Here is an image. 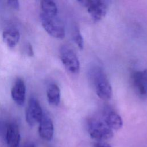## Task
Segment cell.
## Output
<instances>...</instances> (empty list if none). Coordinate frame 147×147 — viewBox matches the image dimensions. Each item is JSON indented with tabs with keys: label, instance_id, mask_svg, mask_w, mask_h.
Returning a JSON list of instances; mask_svg holds the SVG:
<instances>
[{
	"label": "cell",
	"instance_id": "9",
	"mask_svg": "<svg viewBox=\"0 0 147 147\" xmlns=\"http://www.w3.org/2000/svg\"><path fill=\"white\" fill-rule=\"evenodd\" d=\"M133 83L137 92L142 96L147 95V69L133 73Z\"/></svg>",
	"mask_w": 147,
	"mask_h": 147
},
{
	"label": "cell",
	"instance_id": "6",
	"mask_svg": "<svg viewBox=\"0 0 147 147\" xmlns=\"http://www.w3.org/2000/svg\"><path fill=\"white\" fill-rule=\"evenodd\" d=\"M43 114L38 101L35 98H30L25 110V119L27 123L30 126L39 123Z\"/></svg>",
	"mask_w": 147,
	"mask_h": 147
},
{
	"label": "cell",
	"instance_id": "8",
	"mask_svg": "<svg viewBox=\"0 0 147 147\" xmlns=\"http://www.w3.org/2000/svg\"><path fill=\"white\" fill-rule=\"evenodd\" d=\"M38 133L41 138L46 141H51L53 136L54 126L49 116L45 113L39 122Z\"/></svg>",
	"mask_w": 147,
	"mask_h": 147
},
{
	"label": "cell",
	"instance_id": "18",
	"mask_svg": "<svg viewBox=\"0 0 147 147\" xmlns=\"http://www.w3.org/2000/svg\"><path fill=\"white\" fill-rule=\"evenodd\" d=\"M92 147H111L109 144L104 142H97L93 144Z\"/></svg>",
	"mask_w": 147,
	"mask_h": 147
},
{
	"label": "cell",
	"instance_id": "13",
	"mask_svg": "<svg viewBox=\"0 0 147 147\" xmlns=\"http://www.w3.org/2000/svg\"><path fill=\"white\" fill-rule=\"evenodd\" d=\"M47 97L51 105L54 106L59 105L60 102V90L57 84L52 83L48 86L47 90Z\"/></svg>",
	"mask_w": 147,
	"mask_h": 147
},
{
	"label": "cell",
	"instance_id": "7",
	"mask_svg": "<svg viewBox=\"0 0 147 147\" xmlns=\"http://www.w3.org/2000/svg\"><path fill=\"white\" fill-rule=\"evenodd\" d=\"M100 117L106 124L113 130H118L122 127V118L111 107H105L102 111Z\"/></svg>",
	"mask_w": 147,
	"mask_h": 147
},
{
	"label": "cell",
	"instance_id": "5",
	"mask_svg": "<svg viewBox=\"0 0 147 147\" xmlns=\"http://www.w3.org/2000/svg\"><path fill=\"white\" fill-rule=\"evenodd\" d=\"M60 57L65 69L72 74H78L80 63L75 52L67 45H62L60 49Z\"/></svg>",
	"mask_w": 147,
	"mask_h": 147
},
{
	"label": "cell",
	"instance_id": "12",
	"mask_svg": "<svg viewBox=\"0 0 147 147\" xmlns=\"http://www.w3.org/2000/svg\"><path fill=\"white\" fill-rule=\"evenodd\" d=\"M2 38L9 47L13 48L18 42L20 38V34L16 29H8L3 32Z\"/></svg>",
	"mask_w": 147,
	"mask_h": 147
},
{
	"label": "cell",
	"instance_id": "1",
	"mask_svg": "<svg viewBox=\"0 0 147 147\" xmlns=\"http://www.w3.org/2000/svg\"><path fill=\"white\" fill-rule=\"evenodd\" d=\"M90 76L98 96L104 100H109L112 96V88L103 69L98 66L93 67L90 70Z\"/></svg>",
	"mask_w": 147,
	"mask_h": 147
},
{
	"label": "cell",
	"instance_id": "14",
	"mask_svg": "<svg viewBox=\"0 0 147 147\" xmlns=\"http://www.w3.org/2000/svg\"><path fill=\"white\" fill-rule=\"evenodd\" d=\"M41 12L52 15H57V7L56 3L52 1L44 0L41 1Z\"/></svg>",
	"mask_w": 147,
	"mask_h": 147
},
{
	"label": "cell",
	"instance_id": "4",
	"mask_svg": "<svg viewBox=\"0 0 147 147\" xmlns=\"http://www.w3.org/2000/svg\"><path fill=\"white\" fill-rule=\"evenodd\" d=\"M78 2L87 9L94 22L100 21L105 16L110 3L109 1L104 0H80Z\"/></svg>",
	"mask_w": 147,
	"mask_h": 147
},
{
	"label": "cell",
	"instance_id": "11",
	"mask_svg": "<svg viewBox=\"0 0 147 147\" xmlns=\"http://www.w3.org/2000/svg\"><path fill=\"white\" fill-rule=\"evenodd\" d=\"M20 133L19 128L16 123H10L6 130V140L10 147H18L20 142Z\"/></svg>",
	"mask_w": 147,
	"mask_h": 147
},
{
	"label": "cell",
	"instance_id": "10",
	"mask_svg": "<svg viewBox=\"0 0 147 147\" xmlns=\"http://www.w3.org/2000/svg\"><path fill=\"white\" fill-rule=\"evenodd\" d=\"M13 100L19 106H22L26 98V86L25 83L21 78H17L11 90Z\"/></svg>",
	"mask_w": 147,
	"mask_h": 147
},
{
	"label": "cell",
	"instance_id": "16",
	"mask_svg": "<svg viewBox=\"0 0 147 147\" xmlns=\"http://www.w3.org/2000/svg\"><path fill=\"white\" fill-rule=\"evenodd\" d=\"M25 51L26 53L29 56H33L34 52L33 49V47L30 43H26L25 45Z\"/></svg>",
	"mask_w": 147,
	"mask_h": 147
},
{
	"label": "cell",
	"instance_id": "19",
	"mask_svg": "<svg viewBox=\"0 0 147 147\" xmlns=\"http://www.w3.org/2000/svg\"><path fill=\"white\" fill-rule=\"evenodd\" d=\"M24 147H35L33 144H27L25 145Z\"/></svg>",
	"mask_w": 147,
	"mask_h": 147
},
{
	"label": "cell",
	"instance_id": "3",
	"mask_svg": "<svg viewBox=\"0 0 147 147\" xmlns=\"http://www.w3.org/2000/svg\"><path fill=\"white\" fill-rule=\"evenodd\" d=\"M40 19L43 28L50 36L59 39L64 37V26L57 15L48 14L41 12Z\"/></svg>",
	"mask_w": 147,
	"mask_h": 147
},
{
	"label": "cell",
	"instance_id": "17",
	"mask_svg": "<svg viewBox=\"0 0 147 147\" xmlns=\"http://www.w3.org/2000/svg\"><path fill=\"white\" fill-rule=\"evenodd\" d=\"M7 2V4L13 9H18L19 8V2L18 1H16V0L8 1Z\"/></svg>",
	"mask_w": 147,
	"mask_h": 147
},
{
	"label": "cell",
	"instance_id": "15",
	"mask_svg": "<svg viewBox=\"0 0 147 147\" xmlns=\"http://www.w3.org/2000/svg\"><path fill=\"white\" fill-rule=\"evenodd\" d=\"M72 38L75 43L77 45L78 47L80 49H82L84 47V41L83 37L81 34L79 28L75 26L74 28L73 33H72Z\"/></svg>",
	"mask_w": 147,
	"mask_h": 147
},
{
	"label": "cell",
	"instance_id": "2",
	"mask_svg": "<svg viewBox=\"0 0 147 147\" xmlns=\"http://www.w3.org/2000/svg\"><path fill=\"white\" fill-rule=\"evenodd\" d=\"M87 130L90 137L98 142L110 140L114 136L113 130L106 124L101 117L90 118L87 122Z\"/></svg>",
	"mask_w": 147,
	"mask_h": 147
}]
</instances>
